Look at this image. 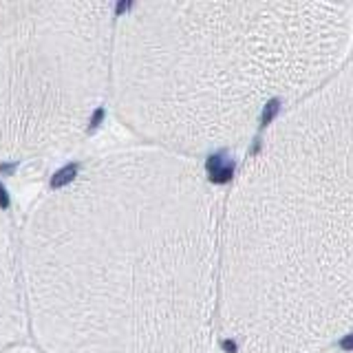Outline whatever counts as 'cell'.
Wrapping results in <instances>:
<instances>
[{
  "instance_id": "6da1fadb",
  "label": "cell",
  "mask_w": 353,
  "mask_h": 353,
  "mask_svg": "<svg viewBox=\"0 0 353 353\" xmlns=\"http://www.w3.org/2000/svg\"><path fill=\"white\" fill-rule=\"evenodd\" d=\"M221 199L194 159L106 152L51 185L20 234L40 353H208Z\"/></svg>"
},
{
  "instance_id": "5b68a950",
  "label": "cell",
  "mask_w": 353,
  "mask_h": 353,
  "mask_svg": "<svg viewBox=\"0 0 353 353\" xmlns=\"http://www.w3.org/2000/svg\"><path fill=\"white\" fill-rule=\"evenodd\" d=\"M27 331L25 294H22L20 234L0 192V351L18 347Z\"/></svg>"
},
{
  "instance_id": "52a82bcc",
  "label": "cell",
  "mask_w": 353,
  "mask_h": 353,
  "mask_svg": "<svg viewBox=\"0 0 353 353\" xmlns=\"http://www.w3.org/2000/svg\"><path fill=\"white\" fill-rule=\"evenodd\" d=\"M0 353H40V351H33V349H27V347H11V349H5V351H0Z\"/></svg>"
},
{
  "instance_id": "7a4b0ae2",
  "label": "cell",
  "mask_w": 353,
  "mask_h": 353,
  "mask_svg": "<svg viewBox=\"0 0 353 353\" xmlns=\"http://www.w3.org/2000/svg\"><path fill=\"white\" fill-rule=\"evenodd\" d=\"M353 334V64L265 128L221 205L219 336L323 353Z\"/></svg>"
},
{
  "instance_id": "3957f363",
  "label": "cell",
  "mask_w": 353,
  "mask_h": 353,
  "mask_svg": "<svg viewBox=\"0 0 353 353\" xmlns=\"http://www.w3.org/2000/svg\"><path fill=\"white\" fill-rule=\"evenodd\" d=\"M347 3H135L115 20L108 99L185 159L254 141L345 64Z\"/></svg>"
},
{
  "instance_id": "277c9868",
  "label": "cell",
  "mask_w": 353,
  "mask_h": 353,
  "mask_svg": "<svg viewBox=\"0 0 353 353\" xmlns=\"http://www.w3.org/2000/svg\"><path fill=\"white\" fill-rule=\"evenodd\" d=\"M115 7L0 0V163L73 148L110 93Z\"/></svg>"
},
{
  "instance_id": "8992f818",
  "label": "cell",
  "mask_w": 353,
  "mask_h": 353,
  "mask_svg": "<svg viewBox=\"0 0 353 353\" xmlns=\"http://www.w3.org/2000/svg\"><path fill=\"white\" fill-rule=\"evenodd\" d=\"M323 353H353V334H349V336H345L342 340H338L336 345H331Z\"/></svg>"
}]
</instances>
